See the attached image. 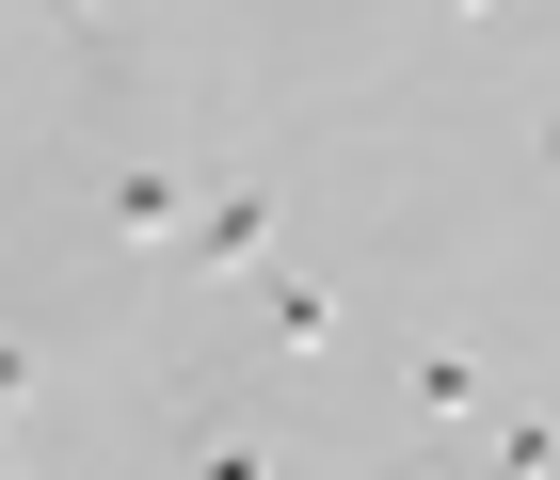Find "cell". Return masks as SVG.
Masks as SVG:
<instances>
[{
	"label": "cell",
	"mask_w": 560,
	"mask_h": 480,
	"mask_svg": "<svg viewBox=\"0 0 560 480\" xmlns=\"http://www.w3.org/2000/svg\"><path fill=\"white\" fill-rule=\"evenodd\" d=\"M560 465V417H513V433H497V480H545Z\"/></svg>",
	"instance_id": "cell-5"
},
{
	"label": "cell",
	"mask_w": 560,
	"mask_h": 480,
	"mask_svg": "<svg viewBox=\"0 0 560 480\" xmlns=\"http://www.w3.org/2000/svg\"><path fill=\"white\" fill-rule=\"evenodd\" d=\"M448 16H497V0H448Z\"/></svg>",
	"instance_id": "cell-9"
},
{
	"label": "cell",
	"mask_w": 560,
	"mask_h": 480,
	"mask_svg": "<svg viewBox=\"0 0 560 480\" xmlns=\"http://www.w3.org/2000/svg\"><path fill=\"white\" fill-rule=\"evenodd\" d=\"M545 176H560V113H545Z\"/></svg>",
	"instance_id": "cell-8"
},
{
	"label": "cell",
	"mask_w": 560,
	"mask_h": 480,
	"mask_svg": "<svg viewBox=\"0 0 560 480\" xmlns=\"http://www.w3.org/2000/svg\"><path fill=\"white\" fill-rule=\"evenodd\" d=\"M400 385H417V417H465V400H480V368H465V352H417Z\"/></svg>",
	"instance_id": "cell-4"
},
{
	"label": "cell",
	"mask_w": 560,
	"mask_h": 480,
	"mask_svg": "<svg viewBox=\"0 0 560 480\" xmlns=\"http://www.w3.org/2000/svg\"><path fill=\"white\" fill-rule=\"evenodd\" d=\"M337 337V289H320V272H272V352H320Z\"/></svg>",
	"instance_id": "cell-3"
},
{
	"label": "cell",
	"mask_w": 560,
	"mask_h": 480,
	"mask_svg": "<svg viewBox=\"0 0 560 480\" xmlns=\"http://www.w3.org/2000/svg\"><path fill=\"white\" fill-rule=\"evenodd\" d=\"M113 224H129V241H176V224H192V176H176V161H129V176H113Z\"/></svg>",
	"instance_id": "cell-2"
},
{
	"label": "cell",
	"mask_w": 560,
	"mask_h": 480,
	"mask_svg": "<svg viewBox=\"0 0 560 480\" xmlns=\"http://www.w3.org/2000/svg\"><path fill=\"white\" fill-rule=\"evenodd\" d=\"M272 257V192L241 176V192H192V224H176V272H257Z\"/></svg>",
	"instance_id": "cell-1"
},
{
	"label": "cell",
	"mask_w": 560,
	"mask_h": 480,
	"mask_svg": "<svg viewBox=\"0 0 560 480\" xmlns=\"http://www.w3.org/2000/svg\"><path fill=\"white\" fill-rule=\"evenodd\" d=\"M192 480H272V448H257V433H209V448H192Z\"/></svg>",
	"instance_id": "cell-6"
},
{
	"label": "cell",
	"mask_w": 560,
	"mask_h": 480,
	"mask_svg": "<svg viewBox=\"0 0 560 480\" xmlns=\"http://www.w3.org/2000/svg\"><path fill=\"white\" fill-rule=\"evenodd\" d=\"M0 480H16V465H0Z\"/></svg>",
	"instance_id": "cell-10"
},
{
	"label": "cell",
	"mask_w": 560,
	"mask_h": 480,
	"mask_svg": "<svg viewBox=\"0 0 560 480\" xmlns=\"http://www.w3.org/2000/svg\"><path fill=\"white\" fill-rule=\"evenodd\" d=\"M16 400H33V337H0V417H16Z\"/></svg>",
	"instance_id": "cell-7"
},
{
	"label": "cell",
	"mask_w": 560,
	"mask_h": 480,
	"mask_svg": "<svg viewBox=\"0 0 560 480\" xmlns=\"http://www.w3.org/2000/svg\"><path fill=\"white\" fill-rule=\"evenodd\" d=\"M545 480H560V465H545Z\"/></svg>",
	"instance_id": "cell-11"
}]
</instances>
